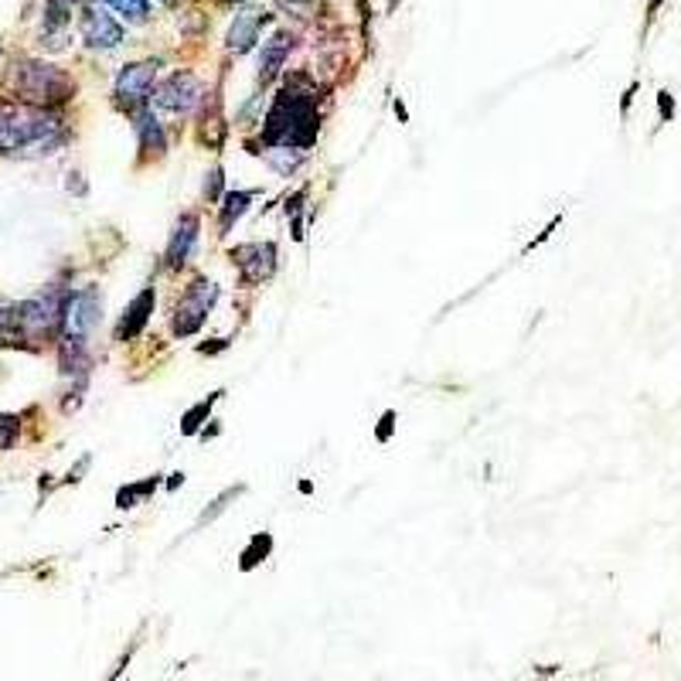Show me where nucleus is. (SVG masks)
I'll use <instances>...</instances> for the list:
<instances>
[{
    "mask_svg": "<svg viewBox=\"0 0 681 681\" xmlns=\"http://www.w3.org/2000/svg\"><path fill=\"white\" fill-rule=\"evenodd\" d=\"M637 89H641V82H630V86H627V92H624V96H620V120H627V116H630V106H634V96H637Z\"/></svg>",
    "mask_w": 681,
    "mask_h": 681,
    "instance_id": "27",
    "label": "nucleus"
},
{
    "mask_svg": "<svg viewBox=\"0 0 681 681\" xmlns=\"http://www.w3.org/2000/svg\"><path fill=\"white\" fill-rule=\"evenodd\" d=\"M62 314H65L62 293H38L35 300H28V304L14 310V324H18L24 334H31V338H41V334L55 331V327L62 324Z\"/></svg>",
    "mask_w": 681,
    "mask_h": 681,
    "instance_id": "6",
    "label": "nucleus"
},
{
    "mask_svg": "<svg viewBox=\"0 0 681 681\" xmlns=\"http://www.w3.org/2000/svg\"><path fill=\"white\" fill-rule=\"evenodd\" d=\"M154 304H157V290H154V287L140 290L137 297H133V304L123 310L120 324H116V341L126 344V341L140 338V334H144V327L150 324V314H154Z\"/></svg>",
    "mask_w": 681,
    "mask_h": 681,
    "instance_id": "13",
    "label": "nucleus"
},
{
    "mask_svg": "<svg viewBox=\"0 0 681 681\" xmlns=\"http://www.w3.org/2000/svg\"><path fill=\"white\" fill-rule=\"evenodd\" d=\"M161 487V477H144V481H137V484H126L116 491V508L120 511H130V508H137V504H144L150 494Z\"/></svg>",
    "mask_w": 681,
    "mask_h": 681,
    "instance_id": "17",
    "label": "nucleus"
},
{
    "mask_svg": "<svg viewBox=\"0 0 681 681\" xmlns=\"http://www.w3.org/2000/svg\"><path fill=\"white\" fill-rule=\"evenodd\" d=\"M658 116H661V123H671V120H675V96H671L668 89H661V92H658Z\"/></svg>",
    "mask_w": 681,
    "mask_h": 681,
    "instance_id": "25",
    "label": "nucleus"
},
{
    "mask_svg": "<svg viewBox=\"0 0 681 681\" xmlns=\"http://www.w3.org/2000/svg\"><path fill=\"white\" fill-rule=\"evenodd\" d=\"M154 99H157V106L167 109V113L188 116L191 109L205 99V89H201V82H198L195 72H171L161 86H157Z\"/></svg>",
    "mask_w": 681,
    "mask_h": 681,
    "instance_id": "8",
    "label": "nucleus"
},
{
    "mask_svg": "<svg viewBox=\"0 0 681 681\" xmlns=\"http://www.w3.org/2000/svg\"><path fill=\"white\" fill-rule=\"evenodd\" d=\"M304 157H307V150H300V147H269L266 150V164L273 167L276 174H283V178H290V174L304 164Z\"/></svg>",
    "mask_w": 681,
    "mask_h": 681,
    "instance_id": "18",
    "label": "nucleus"
},
{
    "mask_svg": "<svg viewBox=\"0 0 681 681\" xmlns=\"http://www.w3.org/2000/svg\"><path fill=\"white\" fill-rule=\"evenodd\" d=\"M269 21H273V14H266V11H239L232 21V28H229V35H225V48L235 55L252 52Z\"/></svg>",
    "mask_w": 681,
    "mask_h": 681,
    "instance_id": "11",
    "label": "nucleus"
},
{
    "mask_svg": "<svg viewBox=\"0 0 681 681\" xmlns=\"http://www.w3.org/2000/svg\"><path fill=\"white\" fill-rule=\"evenodd\" d=\"M215 300H218V287L212 280H205V276L191 280L181 293L178 307H174V321H171L174 338H191V334H198L201 324H205L208 314H212Z\"/></svg>",
    "mask_w": 681,
    "mask_h": 681,
    "instance_id": "4",
    "label": "nucleus"
},
{
    "mask_svg": "<svg viewBox=\"0 0 681 681\" xmlns=\"http://www.w3.org/2000/svg\"><path fill=\"white\" fill-rule=\"evenodd\" d=\"M205 198L212 201H222V167H215L212 174H205Z\"/></svg>",
    "mask_w": 681,
    "mask_h": 681,
    "instance_id": "24",
    "label": "nucleus"
},
{
    "mask_svg": "<svg viewBox=\"0 0 681 681\" xmlns=\"http://www.w3.org/2000/svg\"><path fill=\"white\" fill-rule=\"evenodd\" d=\"M252 198H256V191H225L222 205H218V235H229L232 225L249 212Z\"/></svg>",
    "mask_w": 681,
    "mask_h": 681,
    "instance_id": "16",
    "label": "nucleus"
},
{
    "mask_svg": "<svg viewBox=\"0 0 681 681\" xmlns=\"http://www.w3.org/2000/svg\"><path fill=\"white\" fill-rule=\"evenodd\" d=\"M99 310H103V297H99L96 290H79L72 293V297H65V314H62L65 334L86 338L92 327L99 324Z\"/></svg>",
    "mask_w": 681,
    "mask_h": 681,
    "instance_id": "10",
    "label": "nucleus"
},
{
    "mask_svg": "<svg viewBox=\"0 0 681 681\" xmlns=\"http://www.w3.org/2000/svg\"><path fill=\"white\" fill-rule=\"evenodd\" d=\"M82 41L89 48H99V52H113V48L123 45V24L99 4H89L82 11Z\"/></svg>",
    "mask_w": 681,
    "mask_h": 681,
    "instance_id": "9",
    "label": "nucleus"
},
{
    "mask_svg": "<svg viewBox=\"0 0 681 681\" xmlns=\"http://www.w3.org/2000/svg\"><path fill=\"white\" fill-rule=\"evenodd\" d=\"M109 7H116V11L133 24H144L150 14V0H109Z\"/></svg>",
    "mask_w": 681,
    "mask_h": 681,
    "instance_id": "22",
    "label": "nucleus"
},
{
    "mask_svg": "<svg viewBox=\"0 0 681 681\" xmlns=\"http://www.w3.org/2000/svg\"><path fill=\"white\" fill-rule=\"evenodd\" d=\"M269 552H273V535H269V532H256V535L249 538L246 549H242L239 569H242V573H252V569H256L259 562H266Z\"/></svg>",
    "mask_w": 681,
    "mask_h": 681,
    "instance_id": "19",
    "label": "nucleus"
},
{
    "mask_svg": "<svg viewBox=\"0 0 681 681\" xmlns=\"http://www.w3.org/2000/svg\"><path fill=\"white\" fill-rule=\"evenodd\" d=\"M178 484H184V474H171V481H167V491H174Z\"/></svg>",
    "mask_w": 681,
    "mask_h": 681,
    "instance_id": "30",
    "label": "nucleus"
},
{
    "mask_svg": "<svg viewBox=\"0 0 681 681\" xmlns=\"http://www.w3.org/2000/svg\"><path fill=\"white\" fill-rule=\"evenodd\" d=\"M133 126H137V140H140V150L144 154H164L167 150V137H164V126L157 120L150 109H140V113H133Z\"/></svg>",
    "mask_w": 681,
    "mask_h": 681,
    "instance_id": "15",
    "label": "nucleus"
},
{
    "mask_svg": "<svg viewBox=\"0 0 681 681\" xmlns=\"http://www.w3.org/2000/svg\"><path fill=\"white\" fill-rule=\"evenodd\" d=\"M235 4H242V0H235Z\"/></svg>",
    "mask_w": 681,
    "mask_h": 681,
    "instance_id": "31",
    "label": "nucleus"
},
{
    "mask_svg": "<svg viewBox=\"0 0 681 681\" xmlns=\"http://www.w3.org/2000/svg\"><path fill=\"white\" fill-rule=\"evenodd\" d=\"M18 430H21V419L18 416L0 413V450L14 447V440H18Z\"/></svg>",
    "mask_w": 681,
    "mask_h": 681,
    "instance_id": "23",
    "label": "nucleus"
},
{
    "mask_svg": "<svg viewBox=\"0 0 681 681\" xmlns=\"http://www.w3.org/2000/svg\"><path fill=\"white\" fill-rule=\"evenodd\" d=\"M661 4H664V0H647V28H651V24H654V18H658Z\"/></svg>",
    "mask_w": 681,
    "mask_h": 681,
    "instance_id": "29",
    "label": "nucleus"
},
{
    "mask_svg": "<svg viewBox=\"0 0 681 681\" xmlns=\"http://www.w3.org/2000/svg\"><path fill=\"white\" fill-rule=\"evenodd\" d=\"M242 491H246V484L225 487V491L218 494V498L212 501V508H205V511H201V515H198V521H195V532H198V528H205V525H212V521H215L218 515H222L225 508H229V501H235V498H239Z\"/></svg>",
    "mask_w": 681,
    "mask_h": 681,
    "instance_id": "21",
    "label": "nucleus"
},
{
    "mask_svg": "<svg viewBox=\"0 0 681 681\" xmlns=\"http://www.w3.org/2000/svg\"><path fill=\"white\" fill-rule=\"evenodd\" d=\"M232 263L239 269V280L246 287H259V283L273 280L276 273V246L273 242H242L232 252Z\"/></svg>",
    "mask_w": 681,
    "mask_h": 681,
    "instance_id": "7",
    "label": "nucleus"
},
{
    "mask_svg": "<svg viewBox=\"0 0 681 681\" xmlns=\"http://www.w3.org/2000/svg\"><path fill=\"white\" fill-rule=\"evenodd\" d=\"M293 45H297V38H293L290 31H273V35L263 41V52H259V86L266 89L269 82L283 72Z\"/></svg>",
    "mask_w": 681,
    "mask_h": 681,
    "instance_id": "12",
    "label": "nucleus"
},
{
    "mask_svg": "<svg viewBox=\"0 0 681 681\" xmlns=\"http://www.w3.org/2000/svg\"><path fill=\"white\" fill-rule=\"evenodd\" d=\"M317 86H310L307 75H293L280 96L273 99L263 120L266 147H300L307 150L321 133V113H317Z\"/></svg>",
    "mask_w": 681,
    "mask_h": 681,
    "instance_id": "1",
    "label": "nucleus"
},
{
    "mask_svg": "<svg viewBox=\"0 0 681 681\" xmlns=\"http://www.w3.org/2000/svg\"><path fill=\"white\" fill-rule=\"evenodd\" d=\"M198 232H201V218L195 212L178 218V225H174V232H171V242H167V266L181 269L184 263H188L191 252H195Z\"/></svg>",
    "mask_w": 681,
    "mask_h": 681,
    "instance_id": "14",
    "label": "nucleus"
},
{
    "mask_svg": "<svg viewBox=\"0 0 681 681\" xmlns=\"http://www.w3.org/2000/svg\"><path fill=\"white\" fill-rule=\"evenodd\" d=\"M157 69H161V62H154V58L123 65V72L116 75V86H113V96H116V103H120V109H126V113L133 116L147 106L150 92H154Z\"/></svg>",
    "mask_w": 681,
    "mask_h": 681,
    "instance_id": "5",
    "label": "nucleus"
},
{
    "mask_svg": "<svg viewBox=\"0 0 681 681\" xmlns=\"http://www.w3.org/2000/svg\"><path fill=\"white\" fill-rule=\"evenodd\" d=\"M229 338H218L215 344H198V351H201V355H218V351H225V348H229Z\"/></svg>",
    "mask_w": 681,
    "mask_h": 681,
    "instance_id": "28",
    "label": "nucleus"
},
{
    "mask_svg": "<svg viewBox=\"0 0 681 681\" xmlns=\"http://www.w3.org/2000/svg\"><path fill=\"white\" fill-rule=\"evenodd\" d=\"M62 140V126L45 106L0 103V154H52Z\"/></svg>",
    "mask_w": 681,
    "mask_h": 681,
    "instance_id": "2",
    "label": "nucleus"
},
{
    "mask_svg": "<svg viewBox=\"0 0 681 681\" xmlns=\"http://www.w3.org/2000/svg\"><path fill=\"white\" fill-rule=\"evenodd\" d=\"M14 86H18L21 99L35 106H52L72 96V82L65 72H58L55 65L45 62H21L18 75H14Z\"/></svg>",
    "mask_w": 681,
    "mask_h": 681,
    "instance_id": "3",
    "label": "nucleus"
},
{
    "mask_svg": "<svg viewBox=\"0 0 681 681\" xmlns=\"http://www.w3.org/2000/svg\"><path fill=\"white\" fill-rule=\"evenodd\" d=\"M222 395H225V392H212V395H208V399L195 402V406H191L188 413L181 416V433H184V436H195V433L201 430V423H205V419L212 416L215 402L222 399Z\"/></svg>",
    "mask_w": 681,
    "mask_h": 681,
    "instance_id": "20",
    "label": "nucleus"
},
{
    "mask_svg": "<svg viewBox=\"0 0 681 681\" xmlns=\"http://www.w3.org/2000/svg\"><path fill=\"white\" fill-rule=\"evenodd\" d=\"M392 430H395V413L389 409V413L382 416V423H378L375 440H378V443H389V440H392Z\"/></svg>",
    "mask_w": 681,
    "mask_h": 681,
    "instance_id": "26",
    "label": "nucleus"
}]
</instances>
